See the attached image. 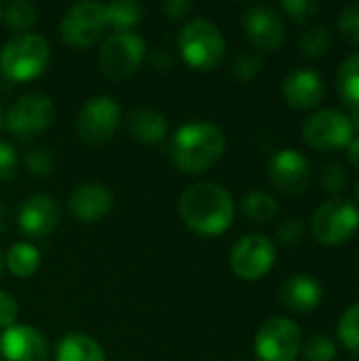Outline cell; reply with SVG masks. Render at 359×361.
Instances as JSON below:
<instances>
[{
	"mask_svg": "<svg viewBox=\"0 0 359 361\" xmlns=\"http://www.w3.org/2000/svg\"><path fill=\"white\" fill-rule=\"evenodd\" d=\"M281 11L294 19L296 23H307L311 17H315L322 8L317 0H281Z\"/></svg>",
	"mask_w": 359,
	"mask_h": 361,
	"instance_id": "d6a6232c",
	"label": "cell"
},
{
	"mask_svg": "<svg viewBox=\"0 0 359 361\" xmlns=\"http://www.w3.org/2000/svg\"><path fill=\"white\" fill-rule=\"evenodd\" d=\"M279 212L277 199L267 190H252L241 199V214L254 224H269Z\"/></svg>",
	"mask_w": 359,
	"mask_h": 361,
	"instance_id": "603a6c76",
	"label": "cell"
},
{
	"mask_svg": "<svg viewBox=\"0 0 359 361\" xmlns=\"http://www.w3.org/2000/svg\"><path fill=\"white\" fill-rule=\"evenodd\" d=\"M2 125H4V114H2V108H0V129H2Z\"/></svg>",
	"mask_w": 359,
	"mask_h": 361,
	"instance_id": "ee69618b",
	"label": "cell"
},
{
	"mask_svg": "<svg viewBox=\"0 0 359 361\" xmlns=\"http://www.w3.org/2000/svg\"><path fill=\"white\" fill-rule=\"evenodd\" d=\"M17 150L13 144L0 140V182H8L17 173Z\"/></svg>",
	"mask_w": 359,
	"mask_h": 361,
	"instance_id": "d590c367",
	"label": "cell"
},
{
	"mask_svg": "<svg viewBox=\"0 0 359 361\" xmlns=\"http://www.w3.org/2000/svg\"><path fill=\"white\" fill-rule=\"evenodd\" d=\"M0 355L4 361H47L49 343L32 326H13L0 336Z\"/></svg>",
	"mask_w": 359,
	"mask_h": 361,
	"instance_id": "ac0fdd59",
	"label": "cell"
},
{
	"mask_svg": "<svg viewBox=\"0 0 359 361\" xmlns=\"http://www.w3.org/2000/svg\"><path fill=\"white\" fill-rule=\"evenodd\" d=\"M281 93L290 108L313 110L326 97V82L322 74L311 68H294L286 74Z\"/></svg>",
	"mask_w": 359,
	"mask_h": 361,
	"instance_id": "2e32d148",
	"label": "cell"
},
{
	"mask_svg": "<svg viewBox=\"0 0 359 361\" xmlns=\"http://www.w3.org/2000/svg\"><path fill=\"white\" fill-rule=\"evenodd\" d=\"M114 197L108 186L99 182H83L68 197V209L74 220L83 224L99 222L112 209Z\"/></svg>",
	"mask_w": 359,
	"mask_h": 361,
	"instance_id": "e0dca14e",
	"label": "cell"
},
{
	"mask_svg": "<svg viewBox=\"0 0 359 361\" xmlns=\"http://www.w3.org/2000/svg\"><path fill=\"white\" fill-rule=\"evenodd\" d=\"M38 267H40V252L28 241H19L11 245V250L4 254V269L19 279L32 277L38 271Z\"/></svg>",
	"mask_w": 359,
	"mask_h": 361,
	"instance_id": "7402d4cb",
	"label": "cell"
},
{
	"mask_svg": "<svg viewBox=\"0 0 359 361\" xmlns=\"http://www.w3.org/2000/svg\"><path fill=\"white\" fill-rule=\"evenodd\" d=\"M353 137L355 133L347 114L334 108L313 112L303 125V140L320 152L345 150Z\"/></svg>",
	"mask_w": 359,
	"mask_h": 361,
	"instance_id": "8fae6325",
	"label": "cell"
},
{
	"mask_svg": "<svg viewBox=\"0 0 359 361\" xmlns=\"http://www.w3.org/2000/svg\"><path fill=\"white\" fill-rule=\"evenodd\" d=\"M106 25V4L95 0H83L72 4L63 13L59 21V34L66 44L85 49L102 38Z\"/></svg>",
	"mask_w": 359,
	"mask_h": 361,
	"instance_id": "30bf717a",
	"label": "cell"
},
{
	"mask_svg": "<svg viewBox=\"0 0 359 361\" xmlns=\"http://www.w3.org/2000/svg\"><path fill=\"white\" fill-rule=\"evenodd\" d=\"M271 182L286 195H303L309 190L313 180V169L309 159L296 148H284L275 152L269 161Z\"/></svg>",
	"mask_w": 359,
	"mask_h": 361,
	"instance_id": "5bb4252c",
	"label": "cell"
},
{
	"mask_svg": "<svg viewBox=\"0 0 359 361\" xmlns=\"http://www.w3.org/2000/svg\"><path fill=\"white\" fill-rule=\"evenodd\" d=\"M146 59V42L133 30L110 34L99 49V70L110 80H125L138 72Z\"/></svg>",
	"mask_w": 359,
	"mask_h": 361,
	"instance_id": "52a82bcc",
	"label": "cell"
},
{
	"mask_svg": "<svg viewBox=\"0 0 359 361\" xmlns=\"http://www.w3.org/2000/svg\"><path fill=\"white\" fill-rule=\"evenodd\" d=\"M279 298L284 307L292 313H311L322 305L324 288L311 275H292L284 281Z\"/></svg>",
	"mask_w": 359,
	"mask_h": 361,
	"instance_id": "d6986e66",
	"label": "cell"
},
{
	"mask_svg": "<svg viewBox=\"0 0 359 361\" xmlns=\"http://www.w3.org/2000/svg\"><path fill=\"white\" fill-rule=\"evenodd\" d=\"M241 25L254 49L273 53L286 40V23L269 4H252L243 11Z\"/></svg>",
	"mask_w": 359,
	"mask_h": 361,
	"instance_id": "4fadbf2b",
	"label": "cell"
},
{
	"mask_svg": "<svg viewBox=\"0 0 359 361\" xmlns=\"http://www.w3.org/2000/svg\"><path fill=\"white\" fill-rule=\"evenodd\" d=\"M142 4L133 0H114L106 4V23L112 25L116 32H129L142 21Z\"/></svg>",
	"mask_w": 359,
	"mask_h": 361,
	"instance_id": "d4e9b609",
	"label": "cell"
},
{
	"mask_svg": "<svg viewBox=\"0 0 359 361\" xmlns=\"http://www.w3.org/2000/svg\"><path fill=\"white\" fill-rule=\"evenodd\" d=\"M300 353L305 361H336L339 347L328 334H313L307 343H303Z\"/></svg>",
	"mask_w": 359,
	"mask_h": 361,
	"instance_id": "f1b7e54d",
	"label": "cell"
},
{
	"mask_svg": "<svg viewBox=\"0 0 359 361\" xmlns=\"http://www.w3.org/2000/svg\"><path fill=\"white\" fill-rule=\"evenodd\" d=\"M345 152H347V161H349V165L359 171V137H353V140H351V144L345 148Z\"/></svg>",
	"mask_w": 359,
	"mask_h": 361,
	"instance_id": "ab89813d",
	"label": "cell"
},
{
	"mask_svg": "<svg viewBox=\"0 0 359 361\" xmlns=\"http://www.w3.org/2000/svg\"><path fill=\"white\" fill-rule=\"evenodd\" d=\"M351 127H353V133L355 137H359V108H349V114H347Z\"/></svg>",
	"mask_w": 359,
	"mask_h": 361,
	"instance_id": "60d3db41",
	"label": "cell"
},
{
	"mask_svg": "<svg viewBox=\"0 0 359 361\" xmlns=\"http://www.w3.org/2000/svg\"><path fill=\"white\" fill-rule=\"evenodd\" d=\"M17 317H19L17 300L8 292L0 290V328L8 330V328L17 326Z\"/></svg>",
	"mask_w": 359,
	"mask_h": 361,
	"instance_id": "8d00e7d4",
	"label": "cell"
},
{
	"mask_svg": "<svg viewBox=\"0 0 359 361\" xmlns=\"http://www.w3.org/2000/svg\"><path fill=\"white\" fill-rule=\"evenodd\" d=\"M55 361H106V353L93 336L70 332L57 343Z\"/></svg>",
	"mask_w": 359,
	"mask_h": 361,
	"instance_id": "44dd1931",
	"label": "cell"
},
{
	"mask_svg": "<svg viewBox=\"0 0 359 361\" xmlns=\"http://www.w3.org/2000/svg\"><path fill=\"white\" fill-rule=\"evenodd\" d=\"M53 167H55V159H53V154H51L49 148H42L40 146V148L28 150V154H25V169L32 176L47 178V176H51Z\"/></svg>",
	"mask_w": 359,
	"mask_h": 361,
	"instance_id": "4dcf8cb0",
	"label": "cell"
},
{
	"mask_svg": "<svg viewBox=\"0 0 359 361\" xmlns=\"http://www.w3.org/2000/svg\"><path fill=\"white\" fill-rule=\"evenodd\" d=\"M347 361H359V357H351V360H347Z\"/></svg>",
	"mask_w": 359,
	"mask_h": 361,
	"instance_id": "7dc6e473",
	"label": "cell"
},
{
	"mask_svg": "<svg viewBox=\"0 0 359 361\" xmlns=\"http://www.w3.org/2000/svg\"><path fill=\"white\" fill-rule=\"evenodd\" d=\"M277 262V245L264 233L243 235L231 250V271L243 281H258L271 273Z\"/></svg>",
	"mask_w": 359,
	"mask_h": 361,
	"instance_id": "ba28073f",
	"label": "cell"
},
{
	"mask_svg": "<svg viewBox=\"0 0 359 361\" xmlns=\"http://www.w3.org/2000/svg\"><path fill=\"white\" fill-rule=\"evenodd\" d=\"M190 11H193V2H188V0H167V2H163L165 17L167 19H174V21L186 17Z\"/></svg>",
	"mask_w": 359,
	"mask_h": 361,
	"instance_id": "74e56055",
	"label": "cell"
},
{
	"mask_svg": "<svg viewBox=\"0 0 359 361\" xmlns=\"http://www.w3.org/2000/svg\"><path fill=\"white\" fill-rule=\"evenodd\" d=\"M8 222H11V218H8V209H6V205L0 201V233H6Z\"/></svg>",
	"mask_w": 359,
	"mask_h": 361,
	"instance_id": "b9f144b4",
	"label": "cell"
},
{
	"mask_svg": "<svg viewBox=\"0 0 359 361\" xmlns=\"http://www.w3.org/2000/svg\"><path fill=\"white\" fill-rule=\"evenodd\" d=\"M303 351V330L290 317L267 319L254 338L258 361H296Z\"/></svg>",
	"mask_w": 359,
	"mask_h": 361,
	"instance_id": "9c48e42d",
	"label": "cell"
},
{
	"mask_svg": "<svg viewBox=\"0 0 359 361\" xmlns=\"http://www.w3.org/2000/svg\"><path fill=\"white\" fill-rule=\"evenodd\" d=\"M359 231V209L355 203L332 197L324 201L311 218V233L322 245H341Z\"/></svg>",
	"mask_w": 359,
	"mask_h": 361,
	"instance_id": "8992f818",
	"label": "cell"
},
{
	"mask_svg": "<svg viewBox=\"0 0 359 361\" xmlns=\"http://www.w3.org/2000/svg\"><path fill=\"white\" fill-rule=\"evenodd\" d=\"M322 188L330 195H339L347 188L349 182V173L345 169V165L336 163V161H328L322 167Z\"/></svg>",
	"mask_w": 359,
	"mask_h": 361,
	"instance_id": "f546056e",
	"label": "cell"
},
{
	"mask_svg": "<svg viewBox=\"0 0 359 361\" xmlns=\"http://www.w3.org/2000/svg\"><path fill=\"white\" fill-rule=\"evenodd\" d=\"M55 118V106L49 95L40 91H30L19 95L11 108L4 114V127L6 131L21 140H34L40 133H44Z\"/></svg>",
	"mask_w": 359,
	"mask_h": 361,
	"instance_id": "5b68a950",
	"label": "cell"
},
{
	"mask_svg": "<svg viewBox=\"0 0 359 361\" xmlns=\"http://www.w3.org/2000/svg\"><path fill=\"white\" fill-rule=\"evenodd\" d=\"M224 131L214 123H186L176 129L169 142L171 163L188 176L209 171L224 154Z\"/></svg>",
	"mask_w": 359,
	"mask_h": 361,
	"instance_id": "7a4b0ae2",
	"label": "cell"
},
{
	"mask_svg": "<svg viewBox=\"0 0 359 361\" xmlns=\"http://www.w3.org/2000/svg\"><path fill=\"white\" fill-rule=\"evenodd\" d=\"M0 21H2V4H0Z\"/></svg>",
	"mask_w": 359,
	"mask_h": 361,
	"instance_id": "bcb514c9",
	"label": "cell"
},
{
	"mask_svg": "<svg viewBox=\"0 0 359 361\" xmlns=\"http://www.w3.org/2000/svg\"><path fill=\"white\" fill-rule=\"evenodd\" d=\"M2 19L8 30L19 34H28L30 27L36 23V6L28 0H13L2 8Z\"/></svg>",
	"mask_w": 359,
	"mask_h": 361,
	"instance_id": "4316f807",
	"label": "cell"
},
{
	"mask_svg": "<svg viewBox=\"0 0 359 361\" xmlns=\"http://www.w3.org/2000/svg\"><path fill=\"white\" fill-rule=\"evenodd\" d=\"M355 195H358V199H359V182H358V186H355Z\"/></svg>",
	"mask_w": 359,
	"mask_h": 361,
	"instance_id": "f6af8a7d",
	"label": "cell"
},
{
	"mask_svg": "<svg viewBox=\"0 0 359 361\" xmlns=\"http://www.w3.org/2000/svg\"><path fill=\"white\" fill-rule=\"evenodd\" d=\"M305 235H307V226H305L303 218H298V216L286 218L277 226V241L286 247H294V245L303 243Z\"/></svg>",
	"mask_w": 359,
	"mask_h": 361,
	"instance_id": "1f68e13d",
	"label": "cell"
},
{
	"mask_svg": "<svg viewBox=\"0 0 359 361\" xmlns=\"http://www.w3.org/2000/svg\"><path fill=\"white\" fill-rule=\"evenodd\" d=\"M150 63H152V68L154 70H159V72H169V70H174V57L167 53V49H163V47H159L152 55H150Z\"/></svg>",
	"mask_w": 359,
	"mask_h": 361,
	"instance_id": "f35d334b",
	"label": "cell"
},
{
	"mask_svg": "<svg viewBox=\"0 0 359 361\" xmlns=\"http://www.w3.org/2000/svg\"><path fill=\"white\" fill-rule=\"evenodd\" d=\"M59 220H61V209L57 199L44 192L30 195L21 203L17 214V224L21 233L32 239L49 237L59 226Z\"/></svg>",
	"mask_w": 359,
	"mask_h": 361,
	"instance_id": "9a60e30c",
	"label": "cell"
},
{
	"mask_svg": "<svg viewBox=\"0 0 359 361\" xmlns=\"http://www.w3.org/2000/svg\"><path fill=\"white\" fill-rule=\"evenodd\" d=\"M121 123V108L110 95H95L80 108L76 116V133L87 144L108 142Z\"/></svg>",
	"mask_w": 359,
	"mask_h": 361,
	"instance_id": "7c38bea8",
	"label": "cell"
},
{
	"mask_svg": "<svg viewBox=\"0 0 359 361\" xmlns=\"http://www.w3.org/2000/svg\"><path fill=\"white\" fill-rule=\"evenodd\" d=\"M262 70V57L256 53H239L233 59V76L239 80H252Z\"/></svg>",
	"mask_w": 359,
	"mask_h": 361,
	"instance_id": "e575fe53",
	"label": "cell"
},
{
	"mask_svg": "<svg viewBox=\"0 0 359 361\" xmlns=\"http://www.w3.org/2000/svg\"><path fill=\"white\" fill-rule=\"evenodd\" d=\"M334 38H332V32L328 25H322V23H315V25H309L300 36H298V49L305 57H322L330 51Z\"/></svg>",
	"mask_w": 359,
	"mask_h": 361,
	"instance_id": "484cf974",
	"label": "cell"
},
{
	"mask_svg": "<svg viewBox=\"0 0 359 361\" xmlns=\"http://www.w3.org/2000/svg\"><path fill=\"white\" fill-rule=\"evenodd\" d=\"M336 336L347 351L359 353V300L349 309H345V313L341 315L336 326Z\"/></svg>",
	"mask_w": 359,
	"mask_h": 361,
	"instance_id": "83f0119b",
	"label": "cell"
},
{
	"mask_svg": "<svg viewBox=\"0 0 359 361\" xmlns=\"http://www.w3.org/2000/svg\"><path fill=\"white\" fill-rule=\"evenodd\" d=\"M127 131H129L131 140H135L140 144H159L167 137L169 125L161 112L150 110V108H140L129 114Z\"/></svg>",
	"mask_w": 359,
	"mask_h": 361,
	"instance_id": "ffe728a7",
	"label": "cell"
},
{
	"mask_svg": "<svg viewBox=\"0 0 359 361\" xmlns=\"http://www.w3.org/2000/svg\"><path fill=\"white\" fill-rule=\"evenodd\" d=\"M182 222L201 237H218L226 233L235 220L233 195L216 182H195L180 197Z\"/></svg>",
	"mask_w": 359,
	"mask_h": 361,
	"instance_id": "6da1fadb",
	"label": "cell"
},
{
	"mask_svg": "<svg viewBox=\"0 0 359 361\" xmlns=\"http://www.w3.org/2000/svg\"><path fill=\"white\" fill-rule=\"evenodd\" d=\"M2 271H4V256H2V252H0V277H2Z\"/></svg>",
	"mask_w": 359,
	"mask_h": 361,
	"instance_id": "7bdbcfd3",
	"label": "cell"
},
{
	"mask_svg": "<svg viewBox=\"0 0 359 361\" xmlns=\"http://www.w3.org/2000/svg\"><path fill=\"white\" fill-rule=\"evenodd\" d=\"M336 87L349 108H359V51L343 59L336 74Z\"/></svg>",
	"mask_w": 359,
	"mask_h": 361,
	"instance_id": "cb8c5ba5",
	"label": "cell"
},
{
	"mask_svg": "<svg viewBox=\"0 0 359 361\" xmlns=\"http://www.w3.org/2000/svg\"><path fill=\"white\" fill-rule=\"evenodd\" d=\"M339 30L345 40L359 44V0L347 4L339 15Z\"/></svg>",
	"mask_w": 359,
	"mask_h": 361,
	"instance_id": "836d02e7",
	"label": "cell"
},
{
	"mask_svg": "<svg viewBox=\"0 0 359 361\" xmlns=\"http://www.w3.org/2000/svg\"><path fill=\"white\" fill-rule=\"evenodd\" d=\"M49 59V42L40 34H19L0 49V72L11 82H28L47 70Z\"/></svg>",
	"mask_w": 359,
	"mask_h": 361,
	"instance_id": "277c9868",
	"label": "cell"
},
{
	"mask_svg": "<svg viewBox=\"0 0 359 361\" xmlns=\"http://www.w3.org/2000/svg\"><path fill=\"white\" fill-rule=\"evenodd\" d=\"M178 49L182 59L193 70L209 72L222 63L226 53V40L214 21L205 17H195L180 30Z\"/></svg>",
	"mask_w": 359,
	"mask_h": 361,
	"instance_id": "3957f363",
	"label": "cell"
}]
</instances>
